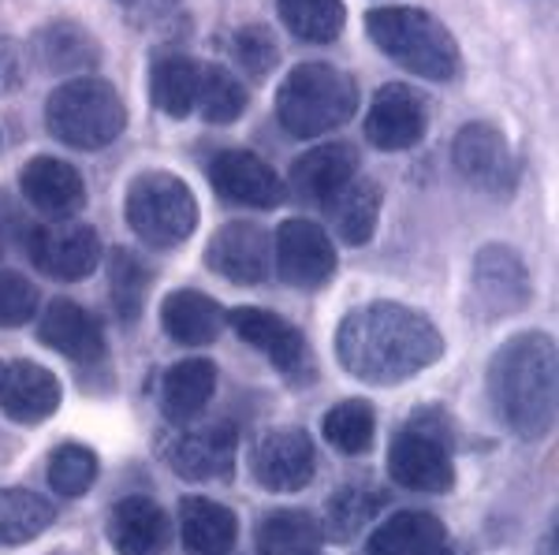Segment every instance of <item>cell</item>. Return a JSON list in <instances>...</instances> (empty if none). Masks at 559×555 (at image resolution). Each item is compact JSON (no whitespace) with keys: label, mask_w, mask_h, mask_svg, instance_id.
<instances>
[{"label":"cell","mask_w":559,"mask_h":555,"mask_svg":"<svg viewBox=\"0 0 559 555\" xmlns=\"http://www.w3.org/2000/svg\"><path fill=\"white\" fill-rule=\"evenodd\" d=\"M336 358L355 381L395 388L444 358V336L414 306L369 302L340 321Z\"/></svg>","instance_id":"obj_1"},{"label":"cell","mask_w":559,"mask_h":555,"mask_svg":"<svg viewBox=\"0 0 559 555\" xmlns=\"http://www.w3.org/2000/svg\"><path fill=\"white\" fill-rule=\"evenodd\" d=\"M492 410L519 441H545L556 429L559 354L548 333L511 336L489 362Z\"/></svg>","instance_id":"obj_2"},{"label":"cell","mask_w":559,"mask_h":555,"mask_svg":"<svg viewBox=\"0 0 559 555\" xmlns=\"http://www.w3.org/2000/svg\"><path fill=\"white\" fill-rule=\"evenodd\" d=\"M366 34L388 60L432 83H448L463 71V52L452 31L426 8H373L366 12Z\"/></svg>","instance_id":"obj_3"},{"label":"cell","mask_w":559,"mask_h":555,"mask_svg":"<svg viewBox=\"0 0 559 555\" xmlns=\"http://www.w3.org/2000/svg\"><path fill=\"white\" fill-rule=\"evenodd\" d=\"M45 128L71 149H105L128 131V105L102 75L68 79L45 101Z\"/></svg>","instance_id":"obj_4"},{"label":"cell","mask_w":559,"mask_h":555,"mask_svg":"<svg viewBox=\"0 0 559 555\" xmlns=\"http://www.w3.org/2000/svg\"><path fill=\"white\" fill-rule=\"evenodd\" d=\"M358 109V86L332 64H299L276 89V120L295 138H321Z\"/></svg>","instance_id":"obj_5"},{"label":"cell","mask_w":559,"mask_h":555,"mask_svg":"<svg viewBox=\"0 0 559 555\" xmlns=\"http://www.w3.org/2000/svg\"><path fill=\"white\" fill-rule=\"evenodd\" d=\"M123 217L131 231L153 250H173L194 236L198 228V198L194 191L173 172H139L128 183V198H123Z\"/></svg>","instance_id":"obj_6"},{"label":"cell","mask_w":559,"mask_h":555,"mask_svg":"<svg viewBox=\"0 0 559 555\" xmlns=\"http://www.w3.org/2000/svg\"><path fill=\"white\" fill-rule=\"evenodd\" d=\"M534 299V283H530L526 262L503 243H489L477 250L471 268V294L466 306L477 321L492 325V321L515 317Z\"/></svg>","instance_id":"obj_7"},{"label":"cell","mask_w":559,"mask_h":555,"mask_svg":"<svg viewBox=\"0 0 559 555\" xmlns=\"http://www.w3.org/2000/svg\"><path fill=\"white\" fill-rule=\"evenodd\" d=\"M452 160L455 172L466 179L471 186L496 198H508L519 183V165L511 154V142L496 123L474 120L455 134L452 142Z\"/></svg>","instance_id":"obj_8"},{"label":"cell","mask_w":559,"mask_h":555,"mask_svg":"<svg viewBox=\"0 0 559 555\" xmlns=\"http://www.w3.org/2000/svg\"><path fill=\"white\" fill-rule=\"evenodd\" d=\"M273 257H276L280 280L302 291L324 288L340 268V254L336 243L329 239V231L318 220H306V217H292L280 224Z\"/></svg>","instance_id":"obj_9"},{"label":"cell","mask_w":559,"mask_h":555,"mask_svg":"<svg viewBox=\"0 0 559 555\" xmlns=\"http://www.w3.org/2000/svg\"><path fill=\"white\" fill-rule=\"evenodd\" d=\"M388 478L411 492H448L455 488V462L444 436L421 425H407L392 436L388 447Z\"/></svg>","instance_id":"obj_10"},{"label":"cell","mask_w":559,"mask_h":555,"mask_svg":"<svg viewBox=\"0 0 559 555\" xmlns=\"http://www.w3.org/2000/svg\"><path fill=\"white\" fill-rule=\"evenodd\" d=\"M26 254L52 280H86L102 265V236L90 224H38L26 239Z\"/></svg>","instance_id":"obj_11"},{"label":"cell","mask_w":559,"mask_h":555,"mask_svg":"<svg viewBox=\"0 0 559 555\" xmlns=\"http://www.w3.org/2000/svg\"><path fill=\"white\" fill-rule=\"evenodd\" d=\"M210 183L224 202L247 205V209H276L287 198L276 168L250 149H221L210 160Z\"/></svg>","instance_id":"obj_12"},{"label":"cell","mask_w":559,"mask_h":555,"mask_svg":"<svg viewBox=\"0 0 559 555\" xmlns=\"http://www.w3.org/2000/svg\"><path fill=\"white\" fill-rule=\"evenodd\" d=\"M429 112L418 89L403 83H388L373 94L366 112V142L384 154H403L426 138Z\"/></svg>","instance_id":"obj_13"},{"label":"cell","mask_w":559,"mask_h":555,"mask_svg":"<svg viewBox=\"0 0 559 555\" xmlns=\"http://www.w3.org/2000/svg\"><path fill=\"white\" fill-rule=\"evenodd\" d=\"M205 265L228 283H265L273 273V239L265 228L250 220H231L213 231L210 246H205Z\"/></svg>","instance_id":"obj_14"},{"label":"cell","mask_w":559,"mask_h":555,"mask_svg":"<svg viewBox=\"0 0 559 555\" xmlns=\"http://www.w3.org/2000/svg\"><path fill=\"white\" fill-rule=\"evenodd\" d=\"M60 377L31 358H0V410L20 425L49 422L60 410Z\"/></svg>","instance_id":"obj_15"},{"label":"cell","mask_w":559,"mask_h":555,"mask_svg":"<svg viewBox=\"0 0 559 555\" xmlns=\"http://www.w3.org/2000/svg\"><path fill=\"white\" fill-rule=\"evenodd\" d=\"M250 470L265 492H299L318 473V451L302 429H273L258 441Z\"/></svg>","instance_id":"obj_16"},{"label":"cell","mask_w":559,"mask_h":555,"mask_svg":"<svg viewBox=\"0 0 559 555\" xmlns=\"http://www.w3.org/2000/svg\"><path fill=\"white\" fill-rule=\"evenodd\" d=\"M228 321L242 343H250L254 351L265 354L284 377H299L306 365H310V351H306L302 333L287 317H280V313L261 306H236L228 313Z\"/></svg>","instance_id":"obj_17"},{"label":"cell","mask_w":559,"mask_h":555,"mask_svg":"<svg viewBox=\"0 0 559 555\" xmlns=\"http://www.w3.org/2000/svg\"><path fill=\"white\" fill-rule=\"evenodd\" d=\"M23 198L49 220H71L86 205V183L75 165L60 157H31L20 172Z\"/></svg>","instance_id":"obj_18"},{"label":"cell","mask_w":559,"mask_h":555,"mask_svg":"<svg viewBox=\"0 0 559 555\" xmlns=\"http://www.w3.org/2000/svg\"><path fill=\"white\" fill-rule=\"evenodd\" d=\"M38 339L49 351L64 354L75 365H97L105 362V333L97 317L86 306L71 299H52L49 310H41Z\"/></svg>","instance_id":"obj_19"},{"label":"cell","mask_w":559,"mask_h":555,"mask_svg":"<svg viewBox=\"0 0 559 555\" xmlns=\"http://www.w3.org/2000/svg\"><path fill=\"white\" fill-rule=\"evenodd\" d=\"M239 436L231 425H205L176 436L168 447V467L183 481H224L236 470Z\"/></svg>","instance_id":"obj_20"},{"label":"cell","mask_w":559,"mask_h":555,"mask_svg":"<svg viewBox=\"0 0 559 555\" xmlns=\"http://www.w3.org/2000/svg\"><path fill=\"white\" fill-rule=\"evenodd\" d=\"M108 541L120 555H165L173 541L168 515L150 496H123L108 511Z\"/></svg>","instance_id":"obj_21"},{"label":"cell","mask_w":559,"mask_h":555,"mask_svg":"<svg viewBox=\"0 0 559 555\" xmlns=\"http://www.w3.org/2000/svg\"><path fill=\"white\" fill-rule=\"evenodd\" d=\"M358 176V149L350 142H324L295 160L292 168V191L295 198L310 205H329L340 191Z\"/></svg>","instance_id":"obj_22"},{"label":"cell","mask_w":559,"mask_h":555,"mask_svg":"<svg viewBox=\"0 0 559 555\" xmlns=\"http://www.w3.org/2000/svg\"><path fill=\"white\" fill-rule=\"evenodd\" d=\"M179 536L194 555H228L239 541V518L231 507L205 496L179 499Z\"/></svg>","instance_id":"obj_23"},{"label":"cell","mask_w":559,"mask_h":555,"mask_svg":"<svg viewBox=\"0 0 559 555\" xmlns=\"http://www.w3.org/2000/svg\"><path fill=\"white\" fill-rule=\"evenodd\" d=\"M160 328L187 347H205L216 343L224 328V306L216 299H210L205 291L194 288H176L165 294L160 302Z\"/></svg>","instance_id":"obj_24"},{"label":"cell","mask_w":559,"mask_h":555,"mask_svg":"<svg viewBox=\"0 0 559 555\" xmlns=\"http://www.w3.org/2000/svg\"><path fill=\"white\" fill-rule=\"evenodd\" d=\"M448 530L429 511H395L366 541V555H444Z\"/></svg>","instance_id":"obj_25"},{"label":"cell","mask_w":559,"mask_h":555,"mask_svg":"<svg viewBox=\"0 0 559 555\" xmlns=\"http://www.w3.org/2000/svg\"><path fill=\"white\" fill-rule=\"evenodd\" d=\"M216 391V365L210 358H187V362H176L173 370L160 377V414L176 425H187L191 418L202 414L210 407Z\"/></svg>","instance_id":"obj_26"},{"label":"cell","mask_w":559,"mask_h":555,"mask_svg":"<svg viewBox=\"0 0 559 555\" xmlns=\"http://www.w3.org/2000/svg\"><path fill=\"white\" fill-rule=\"evenodd\" d=\"M198 83H202V60L187 52H160L150 68V101L157 112L187 120L198 105Z\"/></svg>","instance_id":"obj_27"},{"label":"cell","mask_w":559,"mask_h":555,"mask_svg":"<svg viewBox=\"0 0 559 555\" xmlns=\"http://www.w3.org/2000/svg\"><path fill=\"white\" fill-rule=\"evenodd\" d=\"M34 57L49 75H64V71H90L102 64V45L94 34L79 23H49L34 34Z\"/></svg>","instance_id":"obj_28"},{"label":"cell","mask_w":559,"mask_h":555,"mask_svg":"<svg viewBox=\"0 0 559 555\" xmlns=\"http://www.w3.org/2000/svg\"><path fill=\"white\" fill-rule=\"evenodd\" d=\"M381 202L384 191L377 179H350L344 191L336 194L324 209L332 213V224H336V236L344 239L347 246H362L373 239L377 220H381Z\"/></svg>","instance_id":"obj_29"},{"label":"cell","mask_w":559,"mask_h":555,"mask_svg":"<svg viewBox=\"0 0 559 555\" xmlns=\"http://www.w3.org/2000/svg\"><path fill=\"white\" fill-rule=\"evenodd\" d=\"M321 541V522L299 507H280V511L261 518L258 526L261 555H318Z\"/></svg>","instance_id":"obj_30"},{"label":"cell","mask_w":559,"mask_h":555,"mask_svg":"<svg viewBox=\"0 0 559 555\" xmlns=\"http://www.w3.org/2000/svg\"><path fill=\"white\" fill-rule=\"evenodd\" d=\"M52 504L31 488H0V548H15V544L38 541L49 530Z\"/></svg>","instance_id":"obj_31"},{"label":"cell","mask_w":559,"mask_h":555,"mask_svg":"<svg viewBox=\"0 0 559 555\" xmlns=\"http://www.w3.org/2000/svg\"><path fill=\"white\" fill-rule=\"evenodd\" d=\"M280 20L295 38L310 45H329L344 34L347 8L344 0H280Z\"/></svg>","instance_id":"obj_32"},{"label":"cell","mask_w":559,"mask_h":555,"mask_svg":"<svg viewBox=\"0 0 559 555\" xmlns=\"http://www.w3.org/2000/svg\"><path fill=\"white\" fill-rule=\"evenodd\" d=\"M194 112L205 123L228 128L247 112V86L221 64H202V83H198V105Z\"/></svg>","instance_id":"obj_33"},{"label":"cell","mask_w":559,"mask_h":555,"mask_svg":"<svg viewBox=\"0 0 559 555\" xmlns=\"http://www.w3.org/2000/svg\"><path fill=\"white\" fill-rule=\"evenodd\" d=\"M150 288H153V273L139 254L116 250V254L108 257V294H112V306L123 321L142 317Z\"/></svg>","instance_id":"obj_34"},{"label":"cell","mask_w":559,"mask_h":555,"mask_svg":"<svg viewBox=\"0 0 559 555\" xmlns=\"http://www.w3.org/2000/svg\"><path fill=\"white\" fill-rule=\"evenodd\" d=\"M321 433H324V441L336 447V451L362 455V451H369V444H373L377 414L366 399H344L324 414Z\"/></svg>","instance_id":"obj_35"},{"label":"cell","mask_w":559,"mask_h":555,"mask_svg":"<svg viewBox=\"0 0 559 555\" xmlns=\"http://www.w3.org/2000/svg\"><path fill=\"white\" fill-rule=\"evenodd\" d=\"M384 507V496L381 492H369V488H358L350 485L344 492H336V496L324 504V526L321 533L332 536V541H350L362 526L373 518L377 511Z\"/></svg>","instance_id":"obj_36"},{"label":"cell","mask_w":559,"mask_h":555,"mask_svg":"<svg viewBox=\"0 0 559 555\" xmlns=\"http://www.w3.org/2000/svg\"><path fill=\"white\" fill-rule=\"evenodd\" d=\"M97 481V455L86 444H60L49 455V485L68 499H79Z\"/></svg>","instance_id":"obj_37"},{"label":"cell","mask_w":559,"mask_h":555,"mask_svg":"<svg viewBox=\"0 0 559 555\" xmlns=\"http://www.w3.org/2000/svg\"><path fill=\"white\" fill-rule=\"evenodd\" d=\"M231 49H236L239 68H247L254 79H265L280 64V45L273 38V31L261 23L242 26V31L231 34Z\"/></svg>","instance_id":"obj_38"},{"label":"cell","mask_w":559,"mask_h":555,"mask_svg":"<svg viewBox=\"0 0 559 555\" xmlns=\"http://www.w3.org/2000/svg\"><path fill=\"white\" fill-rule=\"evenodd\" d=\"M38 317V288L23 273H0V328H20Z\"/></svg>","instance_id":"obj_39"},{"label":"cell","mask_w":559,"mask_h":555,"mask_svg":"<svg viewBox=\"0 0 559 555\" xmlns=\"http://www.w3.org/2000/svg\"><path fill=\"white\" fill-rule=\"evenodd\" d=\"M556 536H559V530L556 526H548V536L540 541V555H556Z\"/></svg>","instance_id":"obj_40"},{"label":"cell","mask_w":559,"mask_h":555,"mask_svg":"<svg viewBox=\"0 0 559 555\" xmlns=\"http://www.w3.org/2000/svg\"><path fill=\"white\" fill-rule=\"evenodd\" d=\"M0 254H4V231H0Z\"/></svg>","instance_id":"obj_41"}]
</instances>
